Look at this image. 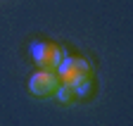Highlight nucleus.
Instances as JSON below:
<instances>
[{"label": "nucleus", "mask_w": 133, "mask_h": 126, "mask_svg": "<svg viewBox=\"0 0 133 126\" xmlns=\"http://www.w3.org/2000/svg\"><path fill=\"white\" fill-rule=\"evenodd\" d=\"M31 57L33 62L38 64V69H45V71H57L59 62L64 57L62 48L57 43H50V41H38L31 45Z\"/></svg>", "instance_id": "2"}, {"label": "nucleus", "mask_w": 133, "mask_h": 126, "mask_svg": "<svg viewBox=\"0 0 133 126\" xmlns=\"http://www.w3.org/2000/svg\"><path fill=\"white\" fill-rule=\"evenodd\" d=\"M59 86H62V81H59L57 71L38 69L36 74L29 78V90H31L36 98H41V100H50V98H55Z\"/></svg>", "instance_id": "3"}, {"label": "nucleus", "mask_w": 133, "mask_h": 126, "mask_svg": "<svg viewBox=\"0 0 133 126\" xmlns=\"http://www.w3.org/2000/svg\"><path fill=\"white\" fill-rule=\"evenodd\" d=\"M57 76H59V81L64 86L76 88L78 95H86L93 88V67L83 57H76V55L62 57L59 67H57Z\"/></svg>", "instance_id": "1"}, {"label": "nucleus", "mask_w": 133, "mask_h": 126, "mask_svg": "<svg viewBox=\"0 0 133 126\" xmlns=\"http://www.w3.org/2000/svg\"><path fill=\"white\" fill-rule=\"evenodd\" d=\"M55 98H57L59 102H64V105H69V102H74V100H76V98H81V95L76 93V88L64 86V83H62V86L57 88V95H55Z\"/></svg>", "instance_id": "4"}]
</instances>
